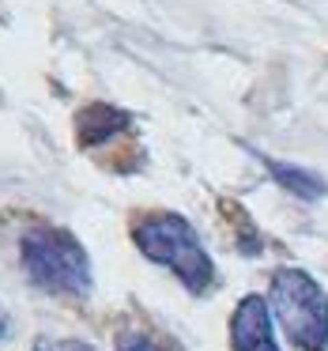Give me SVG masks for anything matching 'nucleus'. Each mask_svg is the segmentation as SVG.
I'll return each mask as SVG.
<instances>
[{
    "label": "nucleus",
    "instance_id": "nucleus-7",
    "mask_svg": "<svg viewBox=\"0 0 328 351\" xmlns=\"http://www.w3.org/2000/svg\"><path fill=\"white\" fill-rule=\"evenodd\" d=\"M117 351H181V343L155 336L147 328H125V332H117Z\"/></svg>",
    "mask_w": 328,
    "mask_h": 351
},
{
    "label": "nucleus",
    "instance_id": "nucleus-6",
    "mask_svg": "<svg viewBox=\"0 0 328 351\" xmlns=\"http://www.w3.org/2000/svg\"><path fill=\"white\" fill-rule=\"evenodd\" d=\"M253 155L264 162V170L272 174V182L279 185V189H287L290 197H298V200H305V204H313V200H320V197L328 193L325 178L313 174V170L294 167V162H279V159H272V155H264V152H253Z\"/></svg>",
    "mask_w": 328,
    "mask_h": 351
},
{
    "label": "nucleus",
    "instance_id": "nucleus-3",
    "mask_svg": "<svg viewBox=\"0 0 328 351\" xmlns=\"http://www.w3.org/2000/svg\"><path fill=\"white\" fill-rule=\"evenodd\" d=\"M268 306L298 351H328V295L305 268H275Z\"/></svg>",
    "mask_w": 328,
    "mask_h": 351
},
{
    "label": "nucleus",
    "instance_id": "nucleus-2",
    "mask_svg": "<svg viewBox=\"0 0 328 351\" xmlns=\"http://www.w3.org/2000/svg\"><path fill=\"white\" fill-rule=\"evenodd\" d=\"M19 261L34 287L61 298H87L94 287L84 242L61 227H31L19 238Z\"/></svg>",
    "mask_w": 328,
    "mask_h": 351
},
{
    "label": "nucleus",
    "instance_id": "nucleus-5",
    "mask_svg": "<svg viewBox=\"0 0 328 351\" xmlns=\"http://www.w3.org/2000/svg\"><path fill=\"white\" fill-rule=\"evenodd\" d=\"M132 125V117L117 106H106V102H91V106L79 110L76 117V136L79 147H102L106 140H114L117 132H125Z\"/></svg>",
    "mask_w": 328,
    "mask_h": 351
},
{
    "label": "nucleus",
    "instance_id": "nucleus-1",
    "mask_svg": "<svg viewBox=\"0 0 328 351\" xmlns=\"http://www.w3.org/2000/svg\"><path fill=\"white\" fill-rule=\"evenodd\" d=\"M132 242L151 265L170 268L189 295H204V291L215 287V261L185 215L177 212L140 215L132 223Z\"/></svg>",
    "mask_w": 328,
    "mask_h": 351
},
{
    "label": "nucleus",
    "instance_id": "nucleus-9",
    "mask_svg": "<svg viewBox=\"0 0 328 351\" xmlns=\"http://www.w3.org/2000/svg\"><path fill=\"white\" fill-rule=\"evenodd\" d=\"M4 336H8V313L0 310V340H4Z\"/></svg>",
    "mask_w": 328,
    "mask_h": 351
},
{
    "label": "nucleus",
    "instance_id": "nucleus-8",
    "mask_svg": "<svg viewBox=\"0 0 328 351\" xmlns=\"http://www.w3.org/2000/svg\"><path fill=\"white\" fill-rule=\"evenodd\" d=\"M34 351H99V348L87 340H76V336H42V340H34Z\"/></svg>",
    "mask_w": 328,
    "mask_h": 351
},
{
    "label": "nucleus",
    "instance_id": "nucleus-4",
    "mask_svg": "<svg viewBox=\"0 0 328 351\" xmlns=\"http://www.w3.org/2000/svg\"><path fill=\"white\" fill-rule=\"evenodd\" d=\"M230 351H279L272 306L264 295H245L230 313Z\"/></svg>",
    "mask_w": 328,
    "mask_h": 351
}]
</instances>
